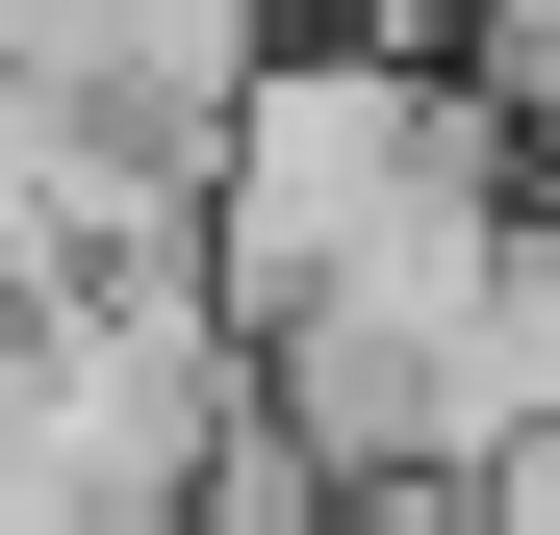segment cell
Instances as JSON below:
<instances>
[{"label":"cell","mask_w":560,"mask_h":535,"mask_svg":"<svg viewBox=\"0 0 560 535\" xmlns=\"http://www.w3.org/2000/svg\"><path fill=\"white\" fill-rule=\"evenodd\" d=\"M458 178H535V128L485 103L458 26H357V0L280 26L230 77V128H205V281H230V332H280L331 255H383L408 205H458Z\"/></svg>","instance_id":"1"},{"label":"cell","mask_w":560,"mask_h":535,"mask_svg":"<svg viewBox=\"0 0 560 535\" xmlns=\"http://www.w3.org/2000/svg\"><path fill=\"white\" fill-rule=\"evenodd\" d=\"M255 51H280V0H0V77L77 103L103 153H178V178H205V128H230Z\"/></svg>","instance_id":"2"},{"label":"cell","mask_w":560,"mask_h":535,"mask_svg":"<svg viewBox=\"0 0 560 535\" xmlns=\"http://www.w3.org/2000/svg\"><path fill=\"white\" fill-rule=\"evenodd\" d=\"M103 205H128V153L77 128V103H26V77H0V306H26V281H51Z\"/></svg>","instance_id":"3"},{"label":"cell","mask_w":560,"mask_h":535,"mask_svg":"<svg viewBox=\"0 0 560 535\" xmlns=\"http://www.w3.org/2000/svg\"><path fill=\"white\" fill-rule=\"evenodd\" d=\"M458 535H560V433H510V460L458 485Z\"/></svg>","instance_id":"4"},{"label":"cell","mask_w":560,"mask_h":535,"mask_svg":"<svg viewBox=\"0 0 560 535\" xmlns=\"http://www.w3.org/2000/svg\"><path fill=\"white\" fill-rule=\"evenodd\" d=\"M535 230H560V153H535Z\"/></svg>","instance_id":"5"}]
</instances>
